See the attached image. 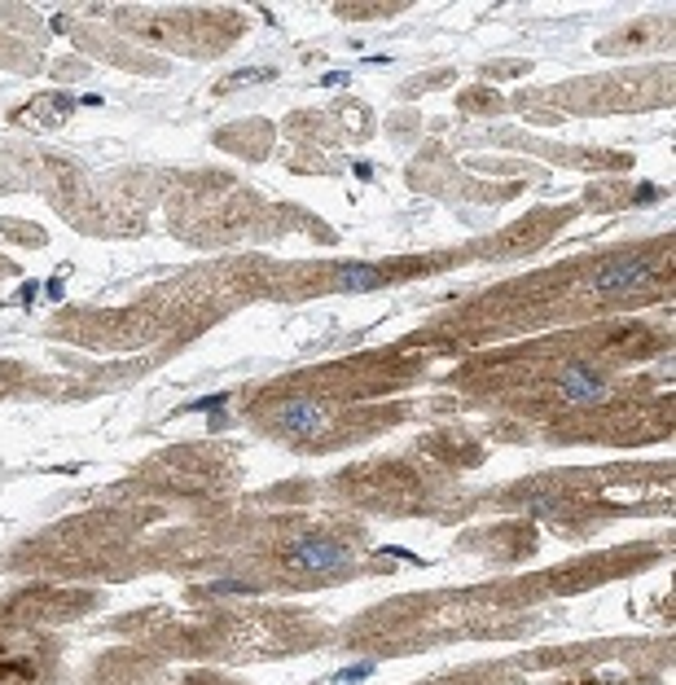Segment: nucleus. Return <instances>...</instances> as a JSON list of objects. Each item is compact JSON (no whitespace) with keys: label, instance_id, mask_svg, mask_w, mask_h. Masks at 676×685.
Here are the masks:
<instances>
[{"label":"nucleus","instance_id":"nucleus-1","mask_svg":"<svg viewBox=\"0 0 676 685\" xmlns=\"http://www.w3.org/2000/svg\"><path fill=\"white\" fill-rule=\"evenodd\" d=\"M286 567L330 575V571L351 567V554H347L342 545H334V541H326V536H299V541L286 550Z\"/></svg>","mask_w":676,"mask_h":685},{"label":"nucleus","instance_id":"nucleus-2","mask_svg":"<svg viewBox=\"0 0 676 685\" xmlns=\"http://www.w3.org/2000/svg\"><path fill=\"white\" fill-rule=\"evenodd\" d=\"M659 268L650 264V259H611V264H602L597 273H593V290L597 295H624V290H637V286H646L650 277H655Z\"/></svg>","mask_w":676,"mask_h":685},{"label":"nucleus","instance_id":"nucleus-3","mask_svg":"<svg viewBox=\"0 0 676 685\" xmlns=\"http://www.w3.org/2000/svg\"><path fill=\"white\" fill-rule=\"evenodd\" d=\"M277 427H281L286 435H295V440H308V435L326 431V409H321L317 400H290V404H281Z\"/></svg>","mask_w":676,"mask_h":685},{"label":"nucleus","instance_id":"nucleus-4","mask_svg":"<svg viewBox=\"0 0 676 685\" xmlns=\"http://www.w3.org/2000/svg\"><path fill=\"white\" fill-rule=\"evenodd\" d=\"M602 396H606V382L597 378V369L575 365V369L563 373V400L566 404H593V400H602Z\"/></svg>","mask_w":676,"mask_h":685},{"label":"nucleus","instance_id":"nucleus-5","mask_svg":"<svg viewBox=\"0 0 676 685\" xmlns=\"http://www.w3.org/2000/svg\"><path fill=\"white\" fill-rule=\"evenodd\" d=\"M387 277L378 273V268H365V264H347L342 273H338V286L342 290H378Z\"/></svg>","mask_w":676,"mask_h":685},{"label":"nucleus","instance_id":"nucleus-6","mask_svg":"<svg viewBox=\"0 0 676 685\" xmlns=\"http://www.w3.org/2000/svg\"><path fill=\"white\" fill-rule=\"evenodd\" d=\"M369 673H373L369 664H360V668H342V673H338L334 681H338V685H360L365 677H369Z\"/></svg>","mask_w":676,"mask_h":685}]
</instances>
